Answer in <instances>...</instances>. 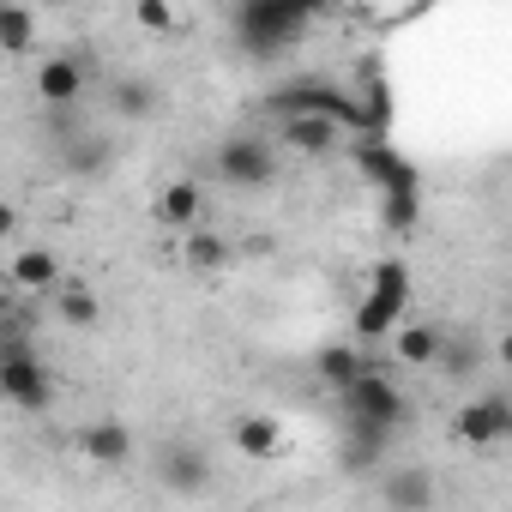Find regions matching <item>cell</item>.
Instances as JSON below:
<instances>
[{"label":"cell","mask_w":512,"mask_h":512,"mask_svg":"<svg viewBox=\"0 0 512 512\" xmlns=\"http://www.w3.org/2000/svg\"><path fill=\"white\" fill-rule=\"evenodd\" d=\"M266 109H272V115H284V121H290V115H320V121H332L338 133H344V127H356L362 139H374V133H368V115H362V103H356V97H344V91H338V85H326V79L284 85V91H272V97H266Z\"/></svg>","instance_id":"7a4b0ae2"},{"label":"cell","mask_w":512,"mask_h":512,"mask_svg":"<svg viewBox=\"0 0 512 512\" xmlns=\"http://www.w3.org/2000/svg\"><path fill=\"white\" fill-rule=\"evenodd\" d=\"M0 290H7V272H0Z\"/></svg>","instance_id":"4316f807"},{"label":"cell","mask_w":512,"mask_h":512,"mask_svg":"<svg viewBox=\"0 0 512 512\" xmlns=\"http://www.w3.org/2000/svg\"><path fill=\"white\" fill-rule=\"evenodd\" d=\"M416 217H422V187H386V193H380V223H386L392 235H410Z\"/></svg>","instance_id":"ac0fdd59"},{"label":"cell","mask_w":512,"mask_h":512,"mask_svg":"<svg viewBox=\"0 0 512 512\" xmlns=\"http://www.w3.org/2000/svg\"><path fill=\"white\" fill-rule=\"evenodd\" d=\"M452 434H458L464 446H500V440L512 434V404H506L500 392H488V398H470V404H458V416H452Z\"/></svg>","instance_id":"8992f818"},{"label":"cell","mask_w":512,"mask_h":512,"mask_svg":"<svg viewBox=\"0 0 512 512\" xmlns=\"http://www.w3.org/2000/svg\"><path fill=\"white\" fill-rule=\"evenodd\" d=\"M199 211H205V187H199V181H169V187L157 193V217H163L169 229H193Z\"/></svg>","instance_id":"9a60e30c"},{"label":"cell","mask_w":512,"mask_h":512,"mask_svg":"<svg viewBox=\"0 0 512 512\" xmlns=\"http://www.w3.org/2000/svg\"><path fill=\"white\" fill-rule=\"evenodd\" d=\"M314 374H320V386H332V392H350V386L368 374V356H362L356 344H326V350L314 356Z\"/></svg>","instance_id":"7c38bea8"},{"label":"cell","mask_w":512,"mask_h":512,"mask_svg":"<svg viewBox=\"0 0 512 512\" xmlns=\"http://www.w3.org/2000/svg\"><path fill=\"white\" fill-rule=\"evenodd\" d=\"M157 109V91L145 85V79H121L115 85V115H127V121H145Z\"/></svg>","instance_id":"cb8c5ba5"},{"label":"cell","mask_w":512,"mask_h":512,"mask_svg":"<svg viewBox=\"0 0 512 512\" xmlns=\"http://www.w3.org/2000/svg\"><path fill=\"white\" fill-rule=\"evenodd\" d=\"M205 482H211V458H205L199 446H169V452H163V488H175V494H205Z\"/></svg>","instance_id":"30bf717a"},{"label":"cell","mask_w":512,"mask_h":512,"mask_svg":"<svg viewBox=\"0 0 512 512\" xmlns=\"http://www.w3.org/2000/svg\"><path fill=\"white\" fill-rule=\"evenodd\" d=\"M217 175H223L229 187H266V181L278 175L272 139H260V133H235V139H223V145H217Z\"/></svg>","instance_id":"277c9868"},{"label":"cell","mask_w":512,"mask_h":512,"mask_svg":"<svg viewBox=\"0 0 512 512\" xmlns=\"http://www.w3.org/2000/svg\"><path fill=\"white\" fill-rule=\"evenodd\" d=\"M392 350H398L404 368H434L440 350H446V332L428 326V320H416V326H398V332H392Z\"/></svg>","instance_id":"8fae6325"},{"label":"cell","mask_w":512,"mask_h":512,"mask_svg":"<svg viewBox=\"0 0 512 512\" xmlns=\"http://www.w3.org/2000/svg\"><path fill=\"white\" fill-rule=\"evenodd\" d=\"M133 25L151 31V37H163V31H175V7H163V0H139V7H133Z\"/></svg>","instance_id":"d4e9b609"},{"label":"cell","mask_w":512,"mask_h":512,"mask_svg":"<svg viewBox=\"0 0 512 512\" xmlns=\"http://www.w3.org/2000/svg\"><path fill=\"white\" fill-rule=\"evenodd\" d=\"M356 169H362V181H368V187H386V181L404 169V157H398L386 139H362V145H356Z\"/></svg>","instance_id":"44dd1931"},{"label":"cell","mask_w":512,"mask_h":512,"mask_svg":"<svg viewBox=\"0 0 512 512\" xmlns=\"http://www.w3.org/2000/svg\"><path fill=\"white\" fill-rule=\"evenodd\" d=\"M338 398H344V416L362 422V428H386V434H392V428L404 422V392H398L386 374H374V368H368L350 392H338Z\"/></svg>","instance_id":"3957f363"},{"label":"cell","mask_w":512,"mask_h":512,"mask_svg":"<svg viewBox=\"0 0 512 512\" xmlns=\"http://www.w3.org/2000/svg\"><path fill=\"white\" fill-rule=\"evenodd\" d=\"M79 452H85L91 464H109V470H115V464L133 458V428L115 422V416H109V422H91V428L79 434Z\"/></svg>","instance_id":"9c48e42d"},{"label":"cell","mask_w":512,"mask_h":512,"mask_svg":"<svg viewBox=\"0 0 512 512\" xmlns=\"http://www.w3.org/2000/svg\"><path fill=\"white\" fill-rule=\"evenodd\" d=\"M398 326H404V308L362 296V308H356V338H392Z\"/></svg>","instance_id":"603a6c76"},{"label":"cell","mask_w":512,"mask_h":512,"mask_svg":"<svg viewBox=\"0 0 512 512\" xmlns=\"http://www.w3.org/2000/svg\"><path fill=\"white\" fill-rule=\"evenodd\" d=\"M0 398L19 404V410H49L55 380H49V368L31 350H7V356H0Z\"/></svg>","instance_id":"5b68a950"},{"label":"cell","mask_w":512,"mask_h":512,"mask_svg":"<svg viewBox=\"0 0 512 512\" xmlns=\"http://www.w3.org/2000/svg\"><path fill=\"white\" fill-rule=\"evenodd\" d=\"M410 284H416V278H410L404 260H380V266L368 272V296H374V302H392V308H410Z\"/></svg>","instance_id":"d6986e66"},{"label":"cell","mask_w":512,"mask_h":512,"mask_svg":"<svg viewBox=\"0 0 512 512\" xmlns=\"http://www.w3.org/2000/svg\"><path fill=\"white\" fill-rule=\"evenodd\" d=\"M284 145L302 151V157H326V151L338 145V127L320 121V115H290V121H284Z\"/></svg>","instance_id":"e0dca14e"},{"label":"cell","mask_w":512,"mask_h":512,"mask_svg":"<svg viewBox=\"0 0 512 512\" xmlns=\"http://www.w3.org/2000/svg\"><path fill=\"white\" fill-rule=\"evenodd\" d=\"M229 446L241 458H278L284 452V428H278V416H235L229 422Z\"/></svg>","instance_id":"ba28073f"},{"label":"cell","mask_w":512,"mask_h":512,"mask_svg":"<svg viewBox=\"0 0 512 512\" xmlns=\"http://www.w3.org/2000/svg\"><path fill=\"white\" fill-rule=\"evenodd\" d=\"M37 97H43L49 109L79 103V97H85V67H79L73 55H49V61L37 67Z\"/></svg>","instance_id":"52a82bcc"},{"label":"cell","mask_w":512,"mask_h":512,"mask_svg":"<svg viewBox=\"0 0 512 512\" xmlns=\"http://www.w3.org/2000/svg\"><path fill=\"white\" fill-rule=\"evenodd\" d=\"M55 308H61V320H67V326H79V332H85V326H97V314H103V302H97V290H91V284H61V290H55Z\"/></svg>","instance_id":"7402d4cb"},{"label":"cell","mask_w":512,"mask_h":512,"mask_svg":"<svg viewBox=\"0 0 512 512\" xmlns=\"http://www.w3.org/2000/svg\"><path fill=\"white\" fill-rule=\"evenodd\" d=\"M31 49H37V13L0 7V55H31Z\"/></svg>","instance_id":"ffe728a7"},{"label":"cell","mask_w":512,"mask_h":512,"mask_svg":"<svg viewBox=\"0 0 512 512\" xmlns=\"http://www.w3.org/2000/svg\"><path fill=\"white\" fill-rule=\"evenodd\" d=\"M7 284H19V290H61V260L49 247H25L7 266Z\"/></svg>","instance_id":"5bb4252c"},{"label":"cell","mask_w":512,"mask_h":512,"mask_svg":"<svg viewBox=\"0 0 512 512\" xmlns=\"http://www.w3.org/2000/svg\"><path fill=\"white\" fill-rule=\"evenodd\" d=\"M13 229H19V211H13V205H0V241H7Z\"/></svg>","instance_id":"484cf974"},{"label":"cell","mask_w":512,"mask_h":512,"mask_svg":"<svg viewBox=\"0 0 512 512\" xmlns=\"http://www.w3.org/2000/svg\"><path fill=\"white\" fill-rule=\"evenodd\" d=\"M181 260H187V272H205V278H217V272H229L235 247H229L217 229H187V241H181Z\"/></svg>","instance_id":"4fadbf2b"},{"label":"cell","mask_w":512,"mask_h":512,"mask_svg":"<svg viewBox=\"0 0 512 512\" xmlns=\"http://www.w3.org/2000/svg\"><path fill=\"white\" fill-rule=\"evenodd\" d=\"M314 0H241L235 7V37L253 49V55H278L284 43H296L308 25H314Z\"/></svg>","instance_id":"6da1fadb"},{"label":"cell","mask_w":512,"mask_h":512,"mask_svg":"<svg viewBox=\"0 0 512 512\" xmlns=\"http://www.w3.org/2000/svg\"><path fill=\"white\" fill-rule=\"evenodd\" d=\"M386 506L392 512H428L434 506V476L428 470H392L386 476Z\"/></svg>","instance_id":"2e32d148"}]
</instances>
